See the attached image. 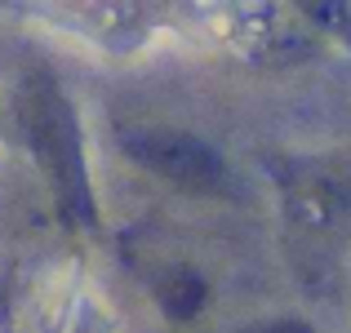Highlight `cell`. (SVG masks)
Instances as JSON below:
<instances>
[{
  "instance_id": "cell-1",
  "label": "cell",
  "mask_w": 351,
  "mask_h": 333,
  "mask_svg": "<svg viewBox=\"0 0 351 333\" xmlns=\"http://www.w3.org/2000/svg\"><path fill=\"white\" fill-rule=\"evenodd\" d=\"M32 138L53 178L58 205L67 214H76L80 222H89V187H85V164H80L76 120H71L67 98H58L53 89H40V98L32 103Z\"/></svg>"
},
{
  "instance_id": "cell-2",
  "label": "cell",
  "mask_w": 351,
  "mask_h": 333,
  "mask_svg": "<svg viewBox=\"0 0 351 333\" xmlns=\"http://www.w3.org/2000/svg\"><path fill=\"white\" fill-rule=\"evenodd\" d=\"M120 147L129 151V160L147 164L152 173L178 182L187 191H214L227 178L214 147H205L191 134H178V129H125Z\"/></svg>"
},
{
  "instance_id": "cell-3",
  "label": "cell",
  "mask_w": 351,
  "mask_h": 333,
  "mask_svg": "<svg viewBox=\"0 0 351 333\" xmlns=\"http://www.w3.org/2000/svg\"><path fill=\"white\" fill-rule=\"evenodd\" d=\"M160 307L169 311L173 320H187L205 307V280L196 275H169V284L160 289Z\"/></svg>"
},
{
  "instance_id": "cell-4",
  "label": "cell",
  "mask_w": 351,
  "mask_h": 333,
  "mask_svg": "<svg viewBox=\"0 0 351 333\" xmlns=\"http://www.w3.org/2000/svg\"><path fill=\"white\" fill-rule=\"evenodd\" d=\"M263 333H311L302 320H276V325H267Z\"/></svg>"
}]
</instances>
